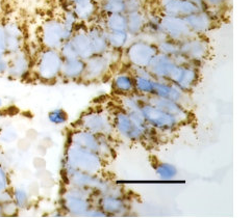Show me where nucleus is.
I'll list each match as a JSON object with an SVG mask.
<instances>
[{"label": "nucleus", "mask_w": 252, "mask_h": 218, "mask_svg": "<svg viewBox=\"0 0 252 218\" xmlns=\"http://www.w3.org/2000/svg\"><path fill=\"white\" fill-rule=\"evenodd\" d=\"M86 69V60L79 57L64 59L61 75L69 79H75L82 77Z\"/></svg>", "instance_id": "9b49d317"}, {"label": "nucleus", "mask_w": 252, "mask_h": 218, "mask_svg": "<svg viewBox=\"0 0 252 218\" xmlns=\"http://www.w3.org/2000/svg\"><path fill=\"white\" fill-rule=\"evenodd\" d=\"M192 33H202L208 31L212 26V17L206 11H198L184 18Z\"/></svg>", "instance_id": "1a4fd4ad"}, {"label": "nucleus", "mask_w": 252, "mask_h": 218, "mask_svg": "<svg viewBox=\"0 0 252 218\" xmlns=\"http://www.w3.org/2000/svg\"><path fill=\"white\" fill-rule=\"evenodd\" d=\"M158 53V45L146 41L133 42L126 49V55L136 68H148L151 60Z\"/></svg>", "instance_id": "7ed1b4c3"}, {"label": "nucleus", "mask_w": 252, "mask_h": 218, "mask_svg": "<svg viewBox=\"0 0 252 218\" xmlns=\"http://www.w3.org/2000/svg\"><path fill=\"white\" fill-rule=\"evenodd\" d=\"M8 70L6 77L20 80L28 77L32 73V61L29 51L25 48L15 53L8 54Z\"/></svg>", "instance_id": "20e7f679"}, {"label": "nucleus", "mask_w": 252, "mask_h": 218, "mask_svg": "<svg viewBox=\"0 0 252 218\" xmlns=\"http://www.w3.org/2000/svg\"><path fill=\"white\" fill-rule=\"evenodd\" d=\"M160 3L166 16L185 18L201 11L199 7L189 0H161Z\"/></svg>", "instance_id": "6e6552de"}, {"label": "nucleus", "mask_w": 252, "mask_h": 218, "mask_svg": "<svg viewBox=\"0 0 252 218\" xmlns=\"http://www.w3.org/2000/svg\"><path fill=\"white\" fill-rule=\"evenodd\" d=\"M1 206V211H2V216H15L18 213V207L16 206V204L11 201V202H7L5 204L0 205Z\"/></svg>", "instance_id": "4be33fe9"}, {"label": "nucleus", "mask_w": 252, "mask_h": 218, "mask_svg": "<svg viewBox=\"0 0 252 218\" xmlns=\"http://www.w3.org/2000/svg\"><path fill=\"white\" fill-rule=\"evenodd\" d=\"M2 104H3V102H2V99H1V98H0V107H1V106H2Z\"/></svg>", "instance_id": "cd10ccee"}, {"label": "nucleus", "mask_w": 252, "mask_h": 218, "mask_svg": "<svg viewBox=\"0 0 252 218\" xmlns=\"http://www.w3.org/2000/svg\"><path fill=\"white\" fill-rule=\"evenodd\" d=\"M4 33L7 55L24 48V29L16 18H4Z\"/></svg>", "instance_id": "39448f33"}, {"label": "nucleus", "mask_w": 252, "mask_h": 218, "mask_svg": "<svg viewBox=\"0 0 252 218\" xmlns=\"http://www.w3.org/2000/svg\"><path fill=\"white\" fill-rule=\"evenodd\" d=\"M158 175L160 177H163L165 179H169V178H172L173 176H175V168L173 166H171L170 164H161L158 167Z\"/></svg>", "instance_id": "5701e85b"}, {"label": "nucleus", "mask_w": 252, "mask_h": 218, "mask_svg": "<svg viewBox=\"0 0 252 218\" xmlns=\"http://www.w3.org/2000/svg\"><path fill=\"white\" fill-rule=\"evenodd\" d=\"M133 78L128 74H121L115 78V85L122 92H128L133 87Z\"/></svg>", "instance_id": "f3484780"}, {"label": "nucleus", "mask_w": 252, "mask_h": 218, "mask_svg": "<svg viewBox=\"0 0 252 218\" xmlns=\"http://www.w3.org/2000/svg\"><path fill=\"white\" fill-rule=\"evenodd\" d=\"M227 0H204L206 7H220L222 6Z\"/></svg>", "instance_id": "a878e982"}, {"label": "nucleus", "mask_w": 252, "mask_h": 218, "mask_svg": "<svg viewBox=\"0 0 252 218\" xmlns=\"http://www.w3.org/2000/svg\"><path fill=\"white\" fill-rule=\"evenodd\" d=\"M189 1H191L192 3L197 5L198 7L200 8L201 11H206V10H208V7H206V5L204 3V0H189Z\"/></svg>", "instance_id": "bb28decb"}, {"label": "nucleus", "mask_w": 252, "mask_h": 218, "mask_svg": "<svg viewBox=\"0 0 252 218\" xmlns=\"http://www.w3.org/2000/svg\"><path fill=\"white\" fill-rule=\"evenodd\" d=\"M8 70V57H0V76H6Z\"/></svg>", "instance_id": "393cba45"}, {"label": "nucleus", "mask_w": 252, "mask_h": 218, "mask_svg": "<svg viewBox=\"0 0 252 218\" xmlns=\"http://www.w3.org/2000/svg\"><path fill=\"white\" fill-rule=\"evenodd\" d=\"M69 40L62 19L51 18L41 26L40 42L43 48L60 50L62 45Z\"/></svg>", "instance_id": "f03ea898"}, {"label": "nucleus", "mask_w": 252, "mask_h": 218, "mask_svg": "<svg viewBox=\"0 0 252 218\" xmlns=\"http://www.w3.org/2000/svg\"><path fill=\"white\" fill-rule=\"evenodd\" d=\"M101 10L106 15L112 14H125L124 1L120 0H101Z\"/></svg>", "instance_id": "dca6fc26"}, {"label": "nucleus", "mask_w": 252, "mask_h": 218, "mask_svg": "<svg viewBox=\"0 0 252 218\" xmlns=\"http://www.w3.org/2000/svg\"><path fill=\"white\" fill-rule=\"evenodd\" d=\"M88 35L91 46L95 54H103L110 49L109 43H107V31L100 28V27L94 26L88 30Z\"/></svg>", "instance_id": "9d476101"}, {"label": "nucleus", "mask_w": 252, "mask_h": 218, "mask_svg": "<svg viewBox=\"0 0 252 218\" xmlns=\"http://www.w3.org/2000/svg\"><path fill=\"white\" fill-rule=\"evenodd\" d=\"M125 14L141 12L142 0H125Z\"/></svg>", "instance_id": "412c9836"}, {"label": "nucleus", "mask_w": 252, "mask_h": 218, "mask_svg": "<svg viewBox=\"0 0 252 218\" xmlns=\"http://www.w3.org/2000/svg\"><path fill=\"white\" fill-rule=\"evenodd\" d=\"M127 29V15L112 14L107 15L105 19L106 31H120Z\"/></svg>", "instance_id": "ddd939ff"}, {"label": "nucleus", "mask_w": 252, "mask_h": 218, "mask_svg": "<svg viewBox=\"0 0 252 218\" xmlns=\"http://www.w3.org/2000/svg\"><path fill=\"white\" fill-rule=\"evenodd\" d=\"M13 202L16 204L18 209H23L29 204V195L24 189L17 188L12 191Z\"/></svg>", "instance_id": "a211bd4d"}, {"label": "nucleus", "mask_w": 252, "mask_h": 218, "mask_svg": "<svg viewBox=\"0 0 252 218\" xmlns=\"http://www.w3.org/2000/svg\"><path fill=\"white\" fill-rule=\"evenodd\" d=\"M127 15V31L131 35L140 34L143 29L145 28V17L141 12L126 14Z\"/></svg>", "instance_id": "4468645a"}, {"label": "nucleus", "mask_w": 252, "mask_h": 218, "mask_svg": "<svg viewBox=\"0 0 252 218\" xmlns=\"http://www.w3.org/2000/svg\"><path fill=\"white\" fill-rule=\"evenodd\" d=\"M160 25L163 32L170 40L181 43L190 38L192 32L187 25L184 18L174 16H164L160 19Z\"/></svg>", "instance_id": "423d86ee"}, {"label": "nucleus", "mask_w": 252, "mask_h": 218, "mask_svg": "<svg viewBox=\"0 0 252 218\" xmlns=\"http://www.w3.org/2000/svg\"><path fill=\"white\" fill-rule=\"evenodd\" d=\"M72 11L74 12L78 20H91L98 10V3L93 0H79L72 4Z\"/></svg>", "instance_id": "f8f14e48"}, {"label": "nucleus", "mask_w": 252, "mask_h": 218, "mask_svg": "<svg viewBox=\"0 0 252 218\" xmlns=\"http://www.w3.org/2000/svg\"><path fill=\"white\" fill-rule=\"evenodd\" d=\"M179 53L190 60H200L208 53V45L199 38H188L179 43Z\"/></svg>", "instance_id": "0eeeda50"}, {"label": "nucleus", "mask_w": 252, "mask_h": 218, "mask_svg": "<svg viewBox=\"0 0 252 218\" xmlns=\"http://www.w3.org/2000/svg\"><path fill=\"white\" fill-rule=\"evenodd\" d=\"M7 55L5 33H4V18L0 16V57Z\"/></svg>", "instance_id": "aec40b11"}, {"label": "nucleus", "mask_w": 252, "mask_h": 218, "mask_svg": "<svg viewBox=\"0 0 252 218\" xmlns=\"http://www.w3.org/2000/svg\"><path fill=\"white\" fill-rule=\"evenodd\" d=\"M129 33L126 30L120 31H107V43L109 47L113 50H121L128 42Z\"/></svg>", "instance_id": "2eb2a0df"}, {"label": "nucleus", "mask_w": 252, "mask_h": 218, "mask_svg": "<svg viewBox=\"0 0 252 218\" xmlns=\"http://www.w3.org/2000/svg\"><path fill=\"white\" fill-rule=\"evenodd\" d=\"M93 1H95V2H97V3H98V2H100L101 0H93Z\"/></svg>", "instance_id": "c756f323"}, {"label": "nucleus", "mask_w": 252, "mask_h": 218, "mask_svg": "<svg viewBox=\"0 0 252 218\" xmlns=\"http://www.w3.org/2000/svg\"><path fill=\"white\" fill-rule=\"evenodd\" d=\"M48 119L53 124H63L67 121V113L63 109H55L48 114Z\"/></svg>", "instance_id": "6ab92c4d"}, {"label": "nucleus", "mask_w": 252, "mask_h": 218, "mask_svg": "<svg viewBox=\"0 0 252 218\" xmlns=\"http://www.w3.org/2000/svg\"><path fill=\"white\" fill-rule=\"evenodd\" d=\"M8 185H10V179H8L7 171L1 164H0V192H1L2 190L7 189Z\"/></svg>", "instance_id": "b1692460"}, {"label": "nucleus", "mask_w": 252, "mask_h": 218, "mask_svg": "<svg viewBox=\"0 0 252 218\" xmlns=\"http://www.w3.org/2000/svg\"><path fill=\"white\" fill-rule=\"evenodd\" d=\"M120 1H125V0H120Z\"/></svg>", "instance_id": "7c9ffc66"}, {"label": "nucleus", "mask_w": 252, "mask_h": 218, "mask_svg": "<svg viewBox=\"0 0 252 218\" xmlns=\"http://www.w3.org/2000/svg\"><path fill=\"white\" fill-rule=\"evenodd\" d=\"M0 217H2V211H1V206H0Z\"/></svg>", "instance_id": "c85d7f7f"}, {"label": "nucleus", "mask_w": 252, "mask_h": 218, "mask_svg": "<svg viewBox=\"0 0 252 218\" xmlns=\"http://www.w3.org/2000/svg\"><path fill=\"white\" fill-rule=\"evenodd\" d=\"M63 61L60 50L43 48L37 55L34 63L32 62V72L44 82L56 80L62 72Z\"/></svg>", "instance_id": "f257e3e1"}]
</instances>
